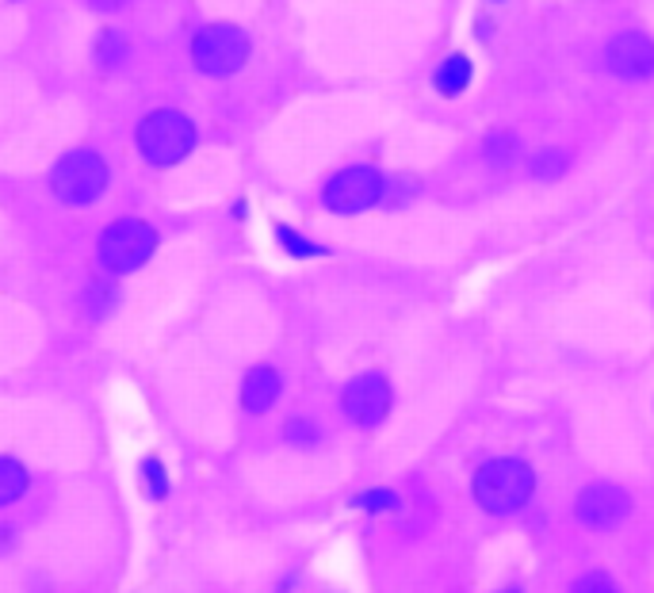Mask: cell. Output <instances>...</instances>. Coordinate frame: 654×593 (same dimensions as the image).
<instances>
[{
  "label": "cell",
  "mask_w": 654,
  "mask_h": 593,
  "mask_svg": "<svg viewBox=\"0 0 654 593\" xmlns=\"http://www.w3.org/2000/svg\"><path fill=\"white\" fill-rule=\"evenodd\" d=\"M536 491V475L524 460H491L475 475V498L486 513H517Z\"/></svg>",
  "instance_id": "1"
},
{
  "label": "cell",
  "mask_w": 654,
  "mask_h": 593,
  "mask_svg": "<svg viewBox=\"0 0 654 593\" xmlns=\"http://www.w3.org/2000/svg\"><path fill=\"white\" fill-rule=\"evenodd\" d=\"M50 187H55V195L62 204L85 207L93 204V199H100V192L108 187V165H104V157L93 154V149H73V154H65L62 161L55 165Z\"/></svg>",
  "instance_id": "2"
},
{
  "label": "cell",
  "mask_w": 654,
  "mask_h": 593,
  "mask_svg": "<svg viewBox=\"0 0 654 593\" xmlns=\"http://www.w3.org/2000/svg\"><path fill=\"white\" fill-rule=\"evenodd\" d=\"M157 250V234L154 227H146L142 219H119L104 230L100 238V265L108 273H134L142 268Z\"/></svg>",
  "instance_id": "3"
},
{
  "label": "cell",
  "mask_w": 654,
  "mask_h": 593,
  "mask_svg": "<svg viewBox=\"0 0 654 593\" xmlns=\"http://www.w3.org/2000/svg\"><path fill=\"white\" fill-rule=\"evenodd\" d=\"M195 146V126L180 111H154L138 126V149L149 165H177Z\"/></svg>",
  "instance_id": "4"
},
{
  "label": "cell",
  "mask_w": 654,
  "mask_h": 593,
  "mask_svg": "<svg viewBox=\"0 0 654 593\" xmlns=\"http://www.w3.org/2000/svg\"><path fill=\"white\" fill-rule=\"evenodd\" d=\"M245 58H250V39H245V32H238L234 24L203 27L192 43L195 70H203L207 77H230V73L242 70Z\"/></svg>",
  "instance_id": "5"
},
{
  "label": "cell",
  "mask_w": 654,
  "mask_h": 593,
  "mask_svg": "<svg viewBox=\"0 0 654 593\" xmlns=\"http://www.w3.org/2000/svg\"><path fill=\"white\" fill-rule=\"evenodd\" d=\"M383 199V177L367 165H352V169L337 172L326 184V207L337 215H356L367 211Z\"/></svg>",
  "instance_id": "6"
},
{
  "label": "cell",
  "mask_w": 654,
  "mask_h": 593,
  "mask_svg": "<svg viewBox=\"0 0 654 593\" xmlns=\"http://www.w3.org/2000/svg\"><path fill=\"white\" fill-rule=\"evenodd\" d=\"M341 407L349 414V422H356L360 429H375L390 410V387L383 375H360L344 387Z\"/></svg>",
  "instance_id": "7"
},
{
  "label": "cell",
  "mask_w": 654,
  "mask_h": 593,
  "mask_svg": "<svg viewBox=\"0 0 654 593\" xmlns=\"http://www.w3.org/2000/svg\"><path fill=\"white\" fill-rule=\"evenodd\" d=\"M574 513L585 529L605 532V529H616V524L631 513V498L620 491V486L597 483V486H585L582 498H578V506H574Z\"/></svg>",
  "instance_id": "8"
},
{
  "label": "cell",
  "mask_w": 654,
  "mask_h": 593,
  "mask_svg": "<svg viewBox=\"0 0 654 593\" xmlns=\"http://www.w3.org/2000/svg\"><path fill=\"white\" fill-rule=\"evenodd\" d=\"M608 70L623 81H646L654 73V43L643 32H623L608 43Z\"/></svg>",
  "instance_id": "9"
},
{
  "label": "cell",
  "mask_w": 654,
  "mask_h": 593,
  "mask_svg": "<svg viewBox=\"0 0 654 593\" xmlns=\"http://www.w3.org/2000/svg\"><path fill=\"white\" fill-rule=\"evenodd\" d=\"M276 399H280V375H276V367L268 364L253 367L242 383V407L250 410V414H268Z\"/></svg>",
  "instance_id": "10"
},
{
  "label": "cell",
  "mask_w": 654,
  "mask_h": 593,
  "mask_svg": "<svg viewBox=\"0 0 654 593\" xmlns=\"http://www.w3.org/2000/svg\"><path fill=\"white\" fill-rule=\"evenodd\" d=\"M436 88L445 96H460L463 88L471 85V62L463 55H452V58H445L440 62V70H436Z\"/></svg>",
  "instance_id": "11"
},
{
  "label": "cell",
  "mask_w": 654,
  "mask_h": 593,
  "mask_svg": "<svg viewBox=\"0 0 654 593\" xmlns=\"http://www.w3.org/2000/svg\"><path fill=\"white\" fill-rule=\"evenodd\" d=\"M24 491H27V471L16 460H9V456H0V509L12 506Z\"/></svg>",
  "instance_id": "12"
},
{
  "label": "cell",
  "mask_w": 654,
  "mask_h": 593,
  "mask_svg": "<svg viewBox=\"0 0 654 593\" xmlns=\"http://www.w3.org/2000/svg\"><path fill=\"white\" fill-rule=\"evenodd\" d=\"M567 161H570L567 149H540V154H532L529 169H532V177H540V180H555L567 172Z\"/></svg>",
  "instance_id": "13"
},
{
  "label": "cell",
  "mask_w": 654,
  "mask_h": 593,
  "mask_svg": "<svg viewBox=\"0 0 654 593\" xmlns=\"http://www.w3.org/2000/svg\"><path fill=\"white\" fill-rule=\"evenodd\" d=\"M483 154H486V161H491V165H509V161H513V154H517L513 134H506V131L491 134V138H486V146H483Z\"/></svg>",
  "instance_id": "14"
},
{
  "label": "cell",
  "mask_w": 654,
  "mask_h": 593,
  "mask_svg": "<svg viewBox=\"0 0 654 593\" xmlns=\"http://www.w3.org/2000/svg\"><path fill=\"white\" fill-rule=\"evenodd\" d=\"M142 479H146V486H149V494H154V498H165V494H169V479H165V468H161V460H157V456L142 460Z\"/></svg>",
  "instance_id": "15"
},
{
  "label": "cell",
  "mask_w": 654,
  "mask_h": 593,
  "mask_svg": "<svg viewBox=\"0 0 654 593\" xmlns=\"http://www.w3.org/2000/svg\"><path fill=\"white\" fill-rule=\"evenodd\" d=\"M276 234H280V242H283V250L291 253V257H318V245L314 242H306V238H299L295 230H288V227H280L276 230Z\"/></svg>",
  "instance_id": "16"
},
{
  "label": "cell",
  "mask_w": 654,
  "mask_h": 593,
  "mask_svg": "<svg viewBox=\"0 0 654 593\" xmlns=\"http://www.w3.org/2000/svg\"><path fill=\"white\" fill-rule=\"evenodd\" d=\"M283 437H288L291 445H314V440H318V425L303 422V417H295V422L283 425Z\"/></svg>",
  "instance_id": "17"
},
{
  "label": "cell",
  "mask_w": 654,
  "mask_h": 593,
  "mask_svg": "<svg viewBox=\"0 0 654 593\" xmlns=\"http://www.w3.org/2000/svg\"><path fill=\"white\" fill-rule=\"evenodd\" d=\"M574 593H620L608 574H582L574 582Z\"/></svg>",
  "instance_id": "18"
},
{
  "label": "cell",
  "mask_w": 654,
  "mask_h": 593,
  "mask_svg": "<svg viewBox=\"0 0 654 593\" xmlns=\"http://www.w3.org/2000/svg\"><path fill=\"white\" fill-rule=\"evenodd\" d=\"M356 506H364V509H398V498H395V491H367V494H360V498H356Z\"/></svg>",
  "instance_id": "19"
},
{
  "label": "cell",
  "mask_w": 654,
  "mask_h": 593,
  "mask_svg": "<svg viewBox=\"0 0 654 593\" xmlns=\"http://www.w3.org/2000/svg\"><path fill=\"white\" fill-rule=\"evenodd\" d=\"M88 295H93V306H85V311L93 314V318H96V314H104V311H108V303H111V291L104 288V283H93V288H88Z\"/></svg>",
  "instance_id": "20"
},
{
  "label": "cell",
  "mask_w": 654,
  "mask_h": 593,
  "mask_svg": "<svg viewBox=\"0 0 654 593\" xmlns=\"http://www.w3.org/2000/svg\"><path fill=\"white\" fill-rule=\"evenodd\" d=\"M506 593H517V590H506Z\"/></svg>",
  "instance_id": "21"
}]
</instances>
